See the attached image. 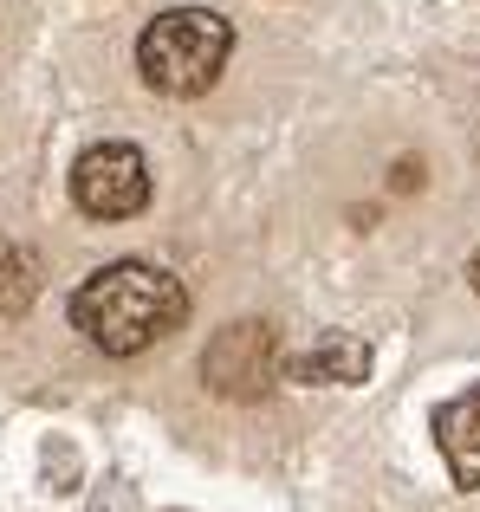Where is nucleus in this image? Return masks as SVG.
I'll use <instances>...</instances> for the list:
<instances>
[{
    "label": "nucleus",
    "instance_id": "f257e3e1",
    "mask_svg": "<svg viewBox=\"0 0 480 512\" xmlns=\"http://www.w3.org/2000/svg\"><path fill=\"white\" fill-rule=\"evenodd\" d=\"M72 325L104 357H137L189 325V286L150 260H111L72 292Z\"/></svg>",
    "mask_w": 480,
    "mask_h": 512
},
{
    "label": "nucleus",
    "instance_id": "f03ea898",
    "mask_svg": "<svg viewBox=\"0 0 480 512\" xmlns=\"http://www.w3.org/2000/svg\"><path fill=\"white\" fill-rule=\"evenodd\" d=\"M228 59H234V26L208 7H169L137 39V72L163 98H202V91H215Z\"/></svg>",
    "mask_w": 480,
    "mask_h": 512
},
{
    "label": "nucleus",
    "instance_id": "7ed1b4c3",
    "mask_svg": "<svg viewBox=\"0 0 480 512\" xmlns=\"http://www.w3.org/2000/svg\"><path fill=\"white\" fill-rule=\"evenodd\" d=\"M286 376V357H279V331L260 325V318H234L221 325L202 350V383L228 402H260L273 396V383Z\"/></svg>",
    "mask_w": 480,
    "mask_h": 512
},
{
    "label": "nucleus",
    "instance_id": "20e7f679",
    "mask_svg": "<svg viewBox=\"0 0 480 512\" xmlns=\"http://www.w3.org/2000/svg\"><path fill=\"white\" fill-rule=\"evenodd\" d=\"M72 201L91 221H130L150 208V163L137 143H91L72 163Z\"/></svg>",
    "mask_w": 480,
    "mask_h": 512
},
{
    "label": "nucleus",
    "instance_id": "39448f33",
    "mask_svg": "<svg viewBox=\"0 0 480 512\" xmlns=\"http://www.w3.org/2000/svg\"><path fill=\"white\" fill-rule=\"evenodd\" d=\"M435 448H442L455 487L474 493L480 487V383H468L461 396H448L435 409Z\"/></svg>",
    "mask_w": 480,
    "mask_h": 512
},
{
    "label": "nucleus",
    "instance_id": "423d86ee",
    "mask_svg": "<svg viewBox=\"0 0 480 512\" xmlns=\"http://www.w3.org/2000/svg\"><path fill=\"white\" fill-rule=\"evenodd\" d=\"M292 383H364L370 376V344L357 331H325L305 357H286Z\"/></svg>",
    "mask_w": 480,
    "mask_h": 512
},
{
    "label": "nucleus",
    "instance_id": "0eeeda50",
    "mask_svg": "<svg viewBox=\"0 0 480 512\" xmlns=\"http://www.w3.org/2000/svg\"><path fill=\"white\" fill-rule=\"evenodd\" d=\"M39 299V260L13 240H0V318H26Z\"/></svg>",
    "mask_w": 480,
    "mask_h": 512
},
{
    "label": "nucleus",
    "instance_id": "6e6552de",
    "mask_svg": "<svg viewBox=\"0 0 480 512\" xmlns=\"http://www.w3.org/2000/svg\"><path fill=\"white\" fill-rule=\"evenodd\" d=\"M390 188H396V195H416V188H422V163H416V156H403V163L390 169Z\"/></svg>",
    "mask_w": 480,
    "mask_h": 512
},
{
    "label": "nucleus",
    "instance_id": "1a4fd4ad",
    "mask_svg": "<svg viewBox=\"0 0 480 512\" xmlns=\"http://www.w3.org/2000/svg\"><path fill=\"white\" fill-rule=\"evenodd\" d=\"M468 279H474V299H480V253L468 260Z\"/></svg>",
    "mask_w": 480,
    "mask_h": 512
}]
</instances>
